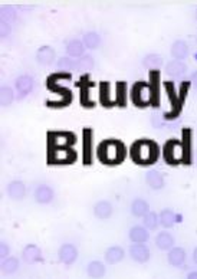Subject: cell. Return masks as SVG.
<instances>
[{
    "label": "cell",
    "mask_w": 197,
    "mask_h": 279,
    "mask_svg": "<svg viewBox=\"0 0 197 279\" xmlns=\"http://www.w3.org/2000/svg\"><path fill=\"white\" fill-rule=\"evenodd\" d=\"M58 258L67 266L75 263V260L78 259V249H77V246L72 245V243H63L59 248V250H58Z\"/></svg>",
    "instance_id": "cell-9"
},
{
    "label": "cell",
    "mask_w": 197,
    "mask_h": 279,
    "mask_svg": "<svg viewBox=\"0 0 197 279\" xmlns=\"http://www.w3.org/2000/svg\"><path fill=\"white\" fill-rule=\"evenodd\" d=\"M87 273H88L89 278L101 279L105 276L107 268H105V265L101 260H92V262H89L88 266H87Z\"/></svg>",
    "instance_id": "cell-24"
},
{
    "label": "cell",
    "mask_w": 197,
    "mask_h": 279,
    "mask_svg": "<svg viewBox=\"0 0 197 279\" xmlns=\"http://www.w3.org/2000/svg\"><path fill=\"white\" fill-rule=\"evenodd\" d=\"M191 84L194 85V88L197 90V71H194V72L191 74Z\"/></svg>",
    "instance_id": "cell-43"
},
{
    "label": "cell",
    "mask_w": 197,
    "mask_h": 279,
    "mask_svg": "<svg viewBox=\"0 0 197 279\" xmlns=\"http://www.w3.org/2000/svg\"><path fill=\"white\" fill-rule=\"evenodd\" d=\"M156 245H157L158 249L171 250L174 248V236L167 230L158 232L157 238H156Z\"/></svg>",
    "instance_id": "cell-22"
},
{
    "label": "cell",
    "mask_w": 197,
    "mask_h": 279,
    "mask_svg": "<svg viewBox=\"0 0 197 279\" xmlns=\"http://www.w3.org/2000/svg\"><path fill=\"white\" fill-rule=\"evenodd\" d=\"M163 65H164V60L157 53H148L143 59V66L148 71H160Z\"/></svg>",
    "instance_id": "cell-27"
},
{
    "label": "cell",
    "mask_w": 197,
    "mask_h": 279,
    "mask_svg": "<svg viewBox=\"0 0 197 279\" xmlns=\"http://www.w3.org/2000/svg\"><path fill=\"white\" fill-rule=\"evenodd\" d=\"M35 200H36V203H39V204H49L50 201L53 200V196H55V193H53V189L48 186V184H39L36 190H35Z\"/></svg>",
    "instance_id": "cell-12"
},
{
    "label": "cell",
    "mask_w": 197,
    "mask_h": 279,
    "mask_svg": "<svg viewBox=\"0 0 197 279\" xmlns=\"http://www.w3.org/2000/svg\"><path fill=\"white\" fill-rule=\"evenodd\" d=\"M188 45L184 40L178 39L173 42L171 48H170V53L176 60H184L188 56Z\"/></svg>",
    "instance_id": "cell-18"
},
{
    "label": "cell",
    "mask_w": 197,
    "mask_h": 279,
    "mask_svg": "<svg viewBox=\"0 0 197 279\" xmlns=\"http://www.w3.org/2000/svg\"><path fill=\"white\" fill-rule=\"evenodd\" d=\"M129 256L137 263H146L150 260L151 253H150V249L146 243H133L129 246Z\"/></svg>",
    "instance_id": "cell-10"
},
{
    "label": "cell",
    "mask_w": 197,
    "mask_h": 279,
    "mask_svg": "<svg viewBox=\"0 0 197 279\" xmlns=\"http://www.w3.org/2000/svg\"><path fill=\"white\" fill-rule=\"evenodd\" d=\"M129 240L133 243H146L150 239V233L144 226H134L129 229Z\"/></svg>",
    "instance_id": "cell-26"
},
{
    "label": "cell",
    "mask_w": 197,
    "mask_h": 279,
    "mask_svg": "<svg viewBox=\"0 0 197 279\" xmlns=\"http://www.w3.org/2000/svg\"><path fill=\"white\" fill-rule=\"evenodd\" d=\"M19 269V259L16 256H9L8 259L2 260V272L6 275H12Z\"/></svg>",
    "instance_id": "cell-34"
},
{
    "label": "cell",
    "mask_w": 197,
    "mask_h": 279,
    "mask_svg": "<svg viewBox=\"0 0 197 279\" xmlns=\"http://www.w3.org/2000/svg\"><path fill=\"white\" fill-rule=\"evenodd\" d=\"M99 101L104 107H112L115 105V102L111 98V85L109 82L104 81L99 84Z\"/></svg>",
    "instance_id": "cell-28"
},
{
    "label": "cell",
    "mask_w": 197,
    "mask_h": 279,
    "mask_svg": "<svg viewBox=\"0 0 197 279\" xmlns=\"http://www.w3.org/2000/svg\"><path fill=\"white\" fill-rule=\"evenodd\" d=\"M71 74H65V72H60V74H53L50 75L48 81H46V85H48V90L58 94L60 97L59 102H53V104H48L49 107H53V108H60V107H67L71 104L72 101V92L71 90H68L67 87H62L59 82L63 81L65 78H69Z\"/></svg>",
    "instance_id": "cell-3"
},
{
    "label": "cell",
    "mask_w": 197,
    "mask_h": 279,
    "mask_svg": "<svg viewBox=\"0 0 197 279\" xmlns=\"http://www.w3.org/2000/svg\"><path fill=\"white\" fill-rule=\"evenodd\" d=\"M187 72V65L183 60H170L166 63V74L171 78H180Z\"/></svg>",
    "instance_id": "cell-15"
},
{
    "label": "cell",
    "mask_w": 197,
    "mask_h": 279,
    "mask_svg": "<svg viewBox=\"0 0 197 279\" xmlns=\"http://www.w3.org/2000/svg\"><path fill=\"white\" fill-rule=\"evenodd\" d=\"M184 159V151L181 141L178 140H168L164 146V160L167 164L171 166H177L178 163H183Z\"/></svg>",
    "instance_id": "cell-7"
},
{
    "label": "cell",
    "mask_w": 197,
    "mask_h": 279,
    "mask_svg": "<svg viewBox=\"0 0 197 279\" xmlns=\"http://www.w3.org/2000/svg\"><path fill=\"white\" fill-rule=\"evenodd\" d=\"M82 42L85 45V48L89 50H94L101 45V36L97 32H87L82 38Z\"/></svg>",
    "instance_id": "cell-33"
},
{
    "label": "cell",
    "mask_w": 197,
    "mask_h": 279,
    "mask_svg": "<svg viewBox=\"0 0 197 279\" xmlns=\"http://www.w3.org/2000/svg\"><path fill=\"white\" fill-rule=\"evenodd\" d=\"M8 194H9L10 199L13 200H22L26 196V186L23 181L20 180H13L10 181L9 186H8Z\"/></svg>",
    "instance_id": "cell-20"
},
{
    "label": "cell",
    "mask_w": 197,
    "mask_h": 279,
    "mask_svg": "<svg viewBox=\"0 0 197 279\" xmlns=\"http://www.w3.org/2000/svg\"><path fill=\"white\" fill-rule=\"evenodd\" d=\"M158 223H160V220H158V216L156 212H151L150 210L147 215L143 218V225H144V228L147 230H156Z\"/></svg>",
    "instance_id": "cell-38"
},
{
    "label": "cell",
    "mask_w": 197,
    "mask_h": 279,
    "mask_svg": "<svg viewBox=\"0 0 197 279\" xmlns=\"http://www.w3.org/2000/svg\"><path fill=\"white\" fill-rule=\"evenodd\" d=\"M79 88H81V104L84 107H88V108H94L95 107V102L91 100L89 97V90L92 87V84L89 82L88 77H82V80L78 84Z\"/></svg>",
    "instance_id": "cell-14"
},
{
    "label": "cell",
    "mask_w": 197,
    "mask_h": 279,
    "mask_svg": "<svg viewBox=\"0 0 197 279\" xmlns=\"http://www.w3.org/2000/svg\"><path fill=\"white\" fill-rule=\"evenodd\" d=\"M150 212V204L144 199H134L131 203V213L136 218H144Z\"/></svg>",
    "instance_id": "cell-29"
},
{
    "label": "cell",
    "mask_w": 197,
    "mask_h": 279,
    "mask_svg": "<svg viewBox=\"0 0 197 279\" xmlns=\"http://www.w3.org/2000/svg\"><path fill=\"white\" fill-rule=\"evenodd\" d=\"M56 69L69 74L71 71L77 69V60H74L71 56H62L56 62Z\"/></svg>",
    "instance_id": "cell-35"
},
{
    "label": "cell",
    "mask_w": 197,
    "mask_h": 279,
    "mask_svg": "<svg viewBox=\"0 0 197 279\" xmlns=\"http://www.w3.org/2000/svg\"><path fill=\"white\" fill-rule=\"evenodd\" d=\"M77 141V135L72 131H49L48 132V149L72 147Z\"/></svg>",
    "instance_id": "cell-6"
},
{
    "label": "cell",
    "mask_w": 197,
    "mask_h": 279,
    "mask_svg": "<svg viewBox=\"0 0 197 279\" xmlns=\"http://www.w3.org/2000/svg\"><path fill=\"white\" fill-rule=\"evenodd\" d=\"M77 161V151L72 147L63 149H48V164H72Z\"/></svg>",
    "instance_id": "cell-5"
},
{
    "label": "cell",
    "mask_w": 197,
    "mask_h": 279,
    "mask_svg": "<svg viewBox=\"0 0 197 279\" xmlns=\"http://www.w3.org/2000/svg\"><path fill=\"white\" fill-rule=\"evenodd\" d=\"M16 90H18V94H19L20 98H25L26 95H29L30 92L33 91V85L35 82L30 78L29 75H20L19 78L16 80Z\"/></svg>",
    "instance_id": "cell-16"
},
{
    "label": "cell",
    "mask_w": 197,
    "mask_h": 279,
    "mask_svg": "<svg viewBox=\"0 0 197 279\" xmlns=\"http://www.w3.org/2000/svg\"><path fill=\"white\" fill-rule=\"evenodd\" d=\"M15 100V92L13 90L8 87V85H2L0 88V102H2V107H9L10 104Z\"/></svg>",
    "instance_id": "cell-37"
},
{
    "label": "cell",
    "mask_w": 197,
    "mask_h": 279,
    "mask_svg": "<svg viewBox=\"0 0 197 279\" xmlns=\"http://www.w3.org/2000/svg\"><path fill=\"white\" fill-rule=\"evenodd\" d=\"M9 253H10V246L8 245V243L2 242V243H0V258H2V260L8 259V258H9Z\"/></svg>",
    "instance_id": "cell-40"
},
{
    "label": "cell",
    "mask_w": 197,
    "mask_h": 279,
    "mask_svg": "<svg viewBox=\"0 0 197 279\" xmlns=\"http://www.w3.org/2000/svg\"><path fill=\"white\" fill-rule=\"evenodd\" d=\"M129 156L134 163L141 164V166H150V164H154L158 160L160 150H158L156 141L141 138L133 143V146L129 149Z\"/></svg>",
    "instance_id": "cell-2"
},
{
    "label": "cell",
    "mask_w": 197,
    "mask_h": 279,
    "mask_svg": "<svg viewBox=\"0 0 197 279\" xmlns=\"http://www.w3.org/2000/svg\"><path fill=\"white\" fill-rule=\"evenodd\" d=\"M191 135H190V130L186 128L183 132V137H181V146H183V151H184V159L183 163L188 164L191 161Z\"/></svg>",
    "instance_id": "cell-32"
},
{
    "label": "cell",
    "mask_w": 197,
    "mask_h": 279,
    "mask_svg": "<svg viewBox=\"0 0 197 279\" xmlns=\"http://www.w3.org/2000/svg\"><path fill=\"white\" fill-rule=\"evenodd\" d=\"M112 212H114V207L112 204L107 201V200H99L95 203L94 206V215L98 218V219H108L112 216Z\"/></svg>",
    "instance_id": "cell-21"
},
{
    "label": "cell",
    "mask_w": 197,
    "mask_h": 279,
    "mask_svg": "<svg viewBox=\"0 0 197 279\" xmlns=\"http://www.w3.org/2000/svg\"><path fill=\"white\" fill-rule=\"evenodd\" d=\"M146 181H147L148 186L154 190H161L166 184L163 173L158 170H148L147 174H146Z\"/></svg>",
    "instance_id": "cell-19"
},
{
    "label": "cell",
    "mask_w": 197,
    "mask_h": 279,
    "mask_svg": "<svg viewBox=\"0 0 197 279\" xmlns=\"http://www.w3.org/2000/svg\"><path fill=\"white\" fill-rule=\"evenodd\" d=\"M0 25H2L0 35H2V38H6L8 35H10V32H12V25H10V23H6V22H2Z\"/></svg>",
    "instance_id": "cell-42"
},
{
    "label": "cell",
    "mask_w": 197,
    "mask_h": 279,
    "mask_svg": "<svg viewBox=\"0 0 197 279\" xmlns=\"http://www.w3.org/2000/svg\"><path fill=\"white\" fill-rule=\"evenodd\" d=\"M194 154H196V156H194V163L197 164V150H196V153H194Z\"/></svg>",
    "instance_id": "cell-46"
},
{
    "label": "cell",
    "mask_w": 197,
    "mask_h": 279,
    "mask_svg": "<svg viewBox=\"0 0 197 279\" xmlns=\"http://www.w3.org/2000/svg\"><path fill=\"white\" fill-rule=\"evenodd\" d=\"M104 258H105L107 263H109V265H117V263H119L121 260L125 258V252H124V249L121 246H111V248L107 249Z\"/></svg>",
    "instance_id": "cell-25"
},
{
    "label": "cell",
    "mask_w": 197,
    "mask_h": 279,
    "mask_svg": "<svg viewBox=\"0 0 197 279\" xmlns=\"http://www.w3.org/2000/svg\"><path fill=\"white\" fill-rule=\"evenodd\" d=\"M85 45H84V42L82 40L78 39H72L69 40L68 43H67V53H68V56L71 58H82L84 55H85Z\"/></svg>",
    "instance_id": "cell-23"
},
{
    "label": "cell",
    "mask_w": 197,
    "mask_h": 279,
    "mask_svg": "<svg viewBox=\"0 0 197 279\" xmlns=\"http://www.w3.org/2000/svg\"><path fill=\"white\" fill-rule=\"evenodd\" d=\"M180 87H181V88H180V95H178V100H180V102H183L184 97H186V94H187V91L190 90V82H188V81H184V82H183Z\"/></svg>",
    "instance_id": "cell-41"
},
{
    "label": "cell",
    "mask_w": 197,
    "mask_h": 279,
    "mask_svg": "<svg viewBox=\"0 0 197 279\" xmlns=\"http://www.w3.org/2000/svg\"><path fill=\"white\" fill-rule=\"evenodd\" d=\"M193 262L197 265V248H194V250H193Z\"/></svg>",
    "instance_id": "cell-45"
},
{
    "label": "cell",
    "mask_w": 197,
    "mask_h": 279,
    "mask_svg": "<svg viewBox=\"0 0 197 279\" xmlns=\"http://www.w3.org/2000/svg\"><path fill=\"white\" fill-rule=\"evenodd\" d=\"M187 279H197V270H191L187 275Z\"/></svg>",
    "instance_id": "cell-44"
},
{
    "label": "cell",
    "mask_w": 197,
    "mask_h": 279,
    "mask_svg": "<svg viewBox=\"0 0 197 279\" xmlns=\"http://www.w3.org/2000/svg\"><path fill=\"white\" fill-rule=\"evenodd\" d=\"M131 100L134 105L137 107H147L150 104L157 105L156 102V95L151 88V84L146 81H138L131 88Z\"/></svg>",
    "instance_id": "cell-4"
},
{
    "label": "cell",
    "mask_w": 197,
    "mask_h": 279,
    "mask_svg": "<svg viewBox=\"0 0 197 279\" xmlns=\"http://www.w3.org/2000/svg\"><path fill=\"white\" fill-rule=\"evenodd\" d=\"M56 58V52L55 49L49 46V45H45V46H40L38 52H36V60L39 62L40 65H45L48 66L50 63H53V60Z\"/></svg>",
    "instance_id": "cell-13"
},
{
    "label": "cell",
    "mask_w": 197,
    "mask_h": 279,
    "mask_svg": "<svg viewBox=\"0 0 197 279\" xmlns=\"http://www.w3.org/2000/svg\"><path fill=\"white\" fill-rule=\"evenodd\" d=\"M0 16H2V22H6V23H12L13 20H16L18 18V12L13 6H2L0 9Z\"/></svg>",
    "instance_id": "cell-39"
},
{
    "label": "cell",
    "mask_w": 197,
    "mask_h": 279,
    "mask_svg": "<svg viewBox=\"0 0 197 279\" xmlns=\"http://www.w3.org/2000/svg\"><path fill=\"white\" fill-rule=\"evenodd\" d=\"M95 66V60L92 58V55H84L82 58L77 59V69L81 72H88V71L94 69Z\"/></svg>",
    "instance_id": "cell-36"
},
{
    "label": "cell",
    "mask_w": 197,
    "mask_h": 279,
    "mask_svg": "<svg viewBox=\"0 0 197 279\" xmlns=\"http://www.w3.org/2000/svg\"><path fill=\"white\" fill-rule=\"evenodd\" d=\"M194 16H196V20H197V9H196V13H194Z\"/></svg>",
    "instance_id": "cell-47"
},
{
    "label": "cell",
    "mask_w": 197,
    "mask_h": 279,
    "mask_svg": "<svg viewBox=\"0 0 197 279\" xmlns=\"http://www.w3.org/2000/svg\"><path fill=\"white\" fill-rule=\"evenodd\" d=\"M186 256H187V255H186V250L183 249V248L174 246L173 249L168 250L167 260L171 266H174V268H180V266H183V265H184V262H186Z\"/></svg>",
    "instance_id": "cell-17"
},
{
    "label": "cell",
    "mask_w": 197,
    "mask_h": 279,
    "mask_svg": "<svg viewBox=\"0 0 197 279\" xmlns=\"http://www.w3.org/2000/svg\"><path fill=\"white\" fill-rule=\"evenodd\" d=\"M115 105L125 107L127 105V84L118 81L115 84Z\"/></svg>",
    "instance_id": "cell-31"
},
{
    "label": "cell",
    "mask_w": 197,
    "mask_h": 279,
    "mask_svg": "<svg viewBox=\"0 0 197 279\" xmlns=\"http://www.w3.org/2000/svg\"><path fill=\"white\" fill-rule=\"evenodd\" d=\"M92 140H94L92 130L84 128L82 131V163L85 166L92 164Z\"/></svg>",
    "instance_id": "cell-8"
},
{
    "label": "cell",
    "mask_w": 197,
    "mask_h": 279,
    "mask_svg": "<svg viewBox=\"0 0 197 279\" xmlns=\"http://www.w3.org/2000/svg\"><path fill=\"white\" fill-rule=\"evenodd\" d=\"M97 157L107 166H117L127 157V149L122 141L117 138L104 140L97 149Z\"/></svg>",
    "instance_id": "cell-1"
},
{
    "label": "cell",
    "mask_w": 197,
    "mask_h": 279,
    "mask_svg": "<svg viewBox=\"0 0 197 279\" xmlns=\"http://www.w3.org/2000/svg\"><path fill=\"white\" fill-rule=\"evenodd\" d=\"M158 220H160V225L163 228H173L177 222V215L171 209H164L160 212Z\"/></svg>",
    "instance_id": "cell-30"
},
{
    "label": "cell",
    "mask_w": 197,
    "mask_h": 279,
    "mask_svg": "<svg viewBox=\"0 0 197 279\" xmlns=\"http://www.w3.org/2000/svg\"><path fill=\"white\" fill-rule=\"evenodd\" d=\"M22 259L25 260L26 263H38V262H42V260H43L42 250H40V248L38 245H35V243H28V245L23 248Z\"/></svg>",
    "instance_id": "cell-11"
}]
</instances>
